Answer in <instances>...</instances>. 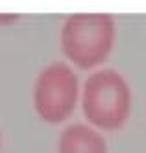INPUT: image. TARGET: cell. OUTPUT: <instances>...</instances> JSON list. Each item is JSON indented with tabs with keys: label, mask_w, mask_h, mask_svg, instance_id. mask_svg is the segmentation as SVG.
Masks as SVG:
<instances>
[{
	"label": "cell",
	"mask_w": 146,
	"mask_h": 153,
	"mask_svg": "<svg viewBox=\"0 0 146 153\" xmlns=\"http://www.w3.org/2000/svg\"><path fill=\"white\" fill-rule=\"evenodd\" d=\"M115 37L117 28L111 13H72L65 19L59 31L61 52L80 68L104 63L113 50Z\"/></svg>",
	"instance_id": "1"
},
{
	"label": "cell",
	"mask_w": 146,
	"mask_h": 153,
	"mask_svg": "<svg viewBox=\"0 0 146 153\" xmlns=\"http://www.w3.org/2000/svg\"><path fill=\"white\" fill-rule=\"evenodd\" d=\"M82 109L94 127L120 129L131 113V89L124 76L115 68L93 72L83 85Z\"/></svg>",
	"instance_id": "2"
},
{
	"label": "cell",
	"mask_w": 146,
	"mask_h": 153,
	"mask_svg": "<svg viewBox=\"0 0 146 153\" xmlns=\"http://www.w3.org/2000/svg\"><path fill=\"white\" fill-rule=\"evenodd\" d=\"M78 76L65 63L46 65L33 81L31 102L41 120L46 124H61L69 118L78 102Z\"/></svg>",
	"instance_id": "3"
},
{
	"label": "cell",
	"mask_w": 146,
	"mask_h": 153,
	"mask_svg": "<svg viewBox=\"0 0 146 153\" xmlns=\"http://www.w3.org/2000/svg\"><path fill=\"white\" fill-rule=\"evenodd\" d=\"M58 153H107V144L94 127L76 122L59 133Z\"/></svg>",
	"instance_id": "4"
},
{
	"label": "cell",
	"mask_w": 146,
	"mask_h": 153,
	"mask_svg": "<svg viewBox=\"0 0 146 153\" xmlns=\"http://www.w3.org/2000/svg\"><path fill=\"white\" fill-rule=\"evenodd\" d=\"M17 19V13H0V24H13Z\"/></svg>",
	"instance_id": "5"
}]
</instances>
